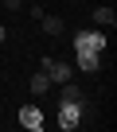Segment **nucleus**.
I'll list each match as a JSON object with an SVG mask.
<instances>
[{
	"instance_id": "obj_7",
	"label": "nucleus",
	"mask_w": 117,
	"mask_h": 132,
	"mask_svg": "<svg viewBox=\"0 0 117 132\" xmlns=\"http://www.w3.org/2000/svg\"><path fill=\"white\" fill-rule=\"evenodd\" d=\"M27 89H31L35 97H43V93L51 89V78H47V70H39V74H31V82H27Z\"/></svg>"
},
{
	"instance_id": "obj_5",
	"label": "nucleus",
	"mask_w": 117,
	"mask_h": 132,
	"mask_svg": "<svg viewBox=\"0 0 117 132\" xmlns=\"http://www.w3.org/2000/svg\"><path fill=\"white\" fill-rule=\"evenodd\" d=\"M74 54H78V70H86V74H94L101 66V54H94V51H74Z\"/></svg>"
},
{
	"instance_id": "obj_2",
	"label": "nucleus",
	"mask_w": 117,
	"mask_h": 132,
	"mask_svg": "<svg viewBox=\"0 0 117 132\" xmlns=\"http://www.w3.org/2000/svg\"><path fill=\"white\" fill-rule=\"evenodd\" d=\"M105 43H109V39H105L101 31H78V35H74V51H94V54H101Z\"/></svg>"
},
{
	"instance_id": "obj_4",
	"label": "nucleus",
	"mask_w": 117,
	"mask_h": 132,
	"mask_svg": "<svg viewBox=\"0 0 117 132\" xmlns=\"http://www.w3.org/2000/svg\"><path fill=\"white\" fill-rule=\"evenodd\" d=\"M20 124L27 128V132H43V124H47V117L35 109V105H24L20 109Z\"/></svg>"
},
{
	"instance_id": "obj_10",
	"label": "nucleus",
	"mask_w": 117,
	"mask_h": 132,
	"mask_svg": "<svg viewBox=\"0 0 117 132\" xmlns=\"http://www.w3.org/2000/svg\"><path fill=\"white\" fill-rule=\"evenodd\" d=\"M0 43H4V23H0Z\"/></svg>"
},
{
	"instance_id": "obj_8",
	"label": "nucleus",
	"mask_w": 117,
	"mask_h": 132,
	"mask_svg": "<svg viewBox=\"0 0 117 132\" xmlns=\"http://www.w3.org/2000/svg\"><path fill=\"white\" fill-rule=\"evenodd\" d=\"M39 23H43V31H47V35H63V27H67L63 20H58V16H43Z\"/></svg>"
},
{
	"instance_id": "obj_3",
	"label": "nucleus",
	"mask_w": 117,
	"mask_h": 132,
	"mask_svg": "<svg viewBox=\"0 0 117 132\" xmlns=\"http://www.w3.org/2000/svg\"><path fill=\"white\" fill-rule=\"evenodd\" d=\"M82 120V101H58V128H78Z\"/></svg>"
},
{
	"instance_id": "obj_6",
	"label": "nucleus",
	"mask_w": 117,
	"mask_h": 132,
	"mask_svg": "<svg viewBox=\"0 0 117 132\" xmlns=\"http://www.w3.org/2000/svg\"><path fill=\"white\" fill-rule=\"evenodd\" d=\"M94 23H101V27H113V23H117V12H113L109 4H98V8H94Z\"/></svg>"
},
{
	"instance_id": "obj_1",
	"label": "nucleus",
	"mask_w": 117,
	"mask_h": 132,
	"mask_svg": "<svg viewBox=\"0 0 117 132\" xmlns=\"http://www.w3.org/2000/svg\"><path fill=\"white\" fill-rule=\"evenodd\" d=\"M43 70H47L51 86H63V82L74 78V66H70V62H58V58H43Z\"/></svg>"
},
{
	"instance_id": "obj_9",
	"label": "nucleus",
	"mask_w": 117,
	"mask_h": 132,
	"mask_svg": "<svg viewBox=\"0 0 117 132\" xmlns=\"http://www.w3.org/2000/svg\"><path fill=\"white\" fill-rule=\"evenodd\" d=\"M0 4H4L8 12H20V8H24V0H0Z\"/></svg>"
}]
</instances>
